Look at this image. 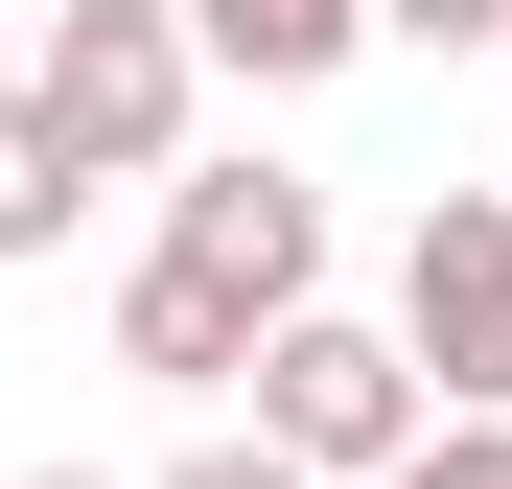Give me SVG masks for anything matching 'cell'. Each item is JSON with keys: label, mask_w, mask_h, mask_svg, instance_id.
<instances>
[{"label": "cell", "mask_w": 512, "mask_h": 489, "mask_svg": "<svg viewBox=\"0 0 512 489\" xmlns=\"http://www.w3.org/2000/svg\"><path fill=\"white\" fill-rule=\"evenodd\" d=\"M256 443H280V466H326V489H396L419 443H443V373H419V326L303 303L280 350H256Z\"/></svg>", "instance_id": "1"}, {"label": "cell", "mask_w": 512, "mask_h": 489, "mask_svg": "<svg viewBox=\"0 0 512 489\" xmlns=\"http://www.w3.org/2000/svg\"><path fill=\"white\" fill-rule=\"evenodd\" d=\"M24 94L70 117V163H94V187H163V163H187L210 47H187V0H70V24L24 47Z\"/></svg>", "instance_id": "2"}, {"label": "cell", "mask_w": 512, "mask_h": 489, "mask_svg": "<svg viewBox=\"0 0 512 489\" xmlns=\"http://www.w3.org/2000/svg\"><path fill=\"white\" fill-rule=\"evenodd\" d=\"M163 257L233 280L256 326H303L326 303V187H303V163H163Z\"/></svg>", "instance_id": "3"}, {"label": "cell", "mask_w": 512, "mask_h": 489, "mask_svg": "<svg viewBox=\"0 0 512 489\" xmlns=\"http://www.w3.org/2000/svg\"><path fill=\"white\" fill-rule=\"evenodd\" d=\"M396 326H419V373H443V420H512V210H489V187H443V210H419Z\"/></svg>", "instance_id": "4"}, {"label": "cell", "mask_w": 512, "mask_h": 489, "mask_svg": "<svg viewBox=\"0 0 512 489\" xmlns=\"http://www.w3.org/2000/svg\"><path fill=\"white\" fill-rule=\"evenodd\" d=\"M256 350H280V326H256L233 280H187V257L117 280V373H163V396H256Z\"/></svg>", "instance_id": "5"}, {"label": "cell", "mask_w": 512, "mask_h": 489, "mask_svg": "<svg viewBox=\"0 0 512 489\" xmlns=\"http://www.w3.org/2000/svg\"><path fill=\"white\" fill-rule=\"evenodd\" d=\"M187 47H210V70H256V94H326V70L396 47V24H373V0H187Z\"/></svg>", "instance_id": "6"}, {"label": "cell", "mask_w": 512, "mask_h": 489, "mask_svg": "<svg viewBox=\"0 0 512 489\" xmlns=\"http://www.w3.org/2000/svg\"><path fill=\"white\" fill-rule=\"evenodd\" d=\"M70 210H94L70 117H47V94H0V280H24V257H70Z\"/></svg>", "instance_id": "7"}, {"label": "cell", "mask_w": 512, "mask_h": 489, "mask_svg": "<svg viewBox=\"0 0 512 489\" xmlns=\"http://www.w3.org/2000/svg\"><path fill=\"white\" fill-rule=\"evenodd\" d=\"M163 489H326V466H280V443L233 420V443H187V466H163Z\"/></svg>", "instance_id": "8"}, {"label": "cell", "mask_w": 512, "mask_h": 489, "mask_svg": "<svg viewBox=\"0 0 512 489\" xmlns=\"http://www.w3.org/2000/svg\"><path fill=\"white\" fill-rule=\"evenodd\" d=\"M396 489H512V420H443V443H419Z\"/></svg>", "instance_id": "9"}, {"label": "cell", "mask_w": 512, "mask_h": 489, "mask_svg": "<svg viewBox=\"0 0 512 489\" xmlns=\"http://www.w3.org/2000/svg\"><path fill=\"white\" fill-rule=\"evenodd\" d=\"M396 47H512V0H373Z\"/></svg>", "instance_id": "10"}, {"label": "cell", "mask_w": 512, "mask_h": 489, "mask_svg": "<svg viewBox=\"0 0 512 489\" xmlns=\"http://www.w3.org/2000/svg\"><path fill=\"white\" fill-rule=\"evenodd\" d=\"M24 489H94V466H24Z\"/></svg>", "instance_id": "11"}]
</instances>
